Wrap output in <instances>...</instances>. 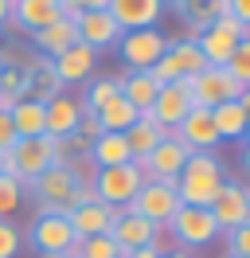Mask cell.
I'll list each match as a JSON object with an SVG mask.
<instances>
[{"label":"cell","mask_w":250,"mask_h":258,"mask_svg":"<svg viewBox=\"0 0 250 258\" xmlns=\"http://www.w3.org/2000/svg\"><path fill=\"white\" fill-rule=\"evenodd\" d=\"M113 215L117 208H109L102 200H86V204H78V208L67 211V219H71V231H75V239H94V235H109V227H113Z\"/></svg>","instance_id":"cell-19"},{"label":"cell","mask_w":250,"mask_h":258,"mask_svg":"<svg viewBox=\"0 0 250 258\" xmlns=\"http://www.w3.org/2000/svg\"><path fill=\"white\" fill-rule=\"evenodd\" d=\"M20 254V231L12 219H0V258H16Z\"/></svg>","instance_id":"cell-37"},{"label":"cell","mask_w":250,"mask_h":258,"mask_svg":"<svg viewBox=\"0 0 250 258\" xmlns=\"http://www.w3.org/2000/svg\"><path fill=\"white\" fill-rule=\"evenodd\" d=\"M227 12H231L238 24H246V28H250V0H227Z\"/></svg>","instance_id":"cell-42"},{"label":"cell","mask_w":250,"mask_h":258,"mask_svg":"<svg viewBox=\"0 0 250 258\" xmlns=\"http://www.w3.org/2000/svg\"><path fill=\"white\" fill-rule=\"evenodd\" d=\"M180 208H184V204H180V196H176V184H168V180H145L141 192L133 196V204H129V211L153 219L156 227H168V219Z\"/></svg>","instance_id":"cell-9"},{"label":"cell","mask_w":250,"mask_h":258,"mask_svg":"<svg viewBox=\"0 0 250 258\" xmlns=\"http://www.w3.org/2000/svg\"><path fill=\"white\" fill-rule=\"evenodd\" d=\"M94 117H98L102 133H125V129H129V125H133V121L141 117V110H137V106H129V102L117 94L113 102H106L102 110L94 113Z\"/></svg>","instance_id":"cell-31"},{"label":"cell","mask_w":250,"mask_h":258,"mask_svg":"<svg viewBox=\"0 0 250 258\" xmlns=\"http://www.w3.org/2000/svg\"><path fill=\"white\" fill-rule=\"evenodd\" d=\"M106 12L113 16V24L121 32H133V28H156L164 4L160 0H109Z\"/></svg>","instance_id":"cell-20"},{"label":"cell","mask_w":250,"mask_h":258,"mask_svg":"<svg viewBox=\"0 0 250 258\" xmlns=\"http://www.w3.org/2000/svg\"><path fill=\"white\" fill-rule=\"evenodd\" d=\"M227 71L234 75V82L246 90L250 86V32L234 43V51H231V59H227Z\"/></svg>","instance_id":"cell-34"},{"label":"cell","mask_w":250,"mask_h":258,"mask_svg":"<svg viewBox=\"0 0 250 258\" xmlns=\"http://www.w3.org/2000/svg\"><path fill=\"white\" fill-rule=\"evenodd\" d=\"M16 141H20V137H16L12 117H8V113H0V153H8V149H12Z\"/></svg>","instance_id":"cell-41"},{"label":"cell","mask_w":250,"mask_h":258,"mask_svg":"<svg viewBox=\"0 0 250 258\" xmlns=\"http://www.w3.org/2000/svg\"><path fill=\"white\" fill-rule=\"evenodd\" d=\"M238 106H242V110H246V117H250V86L242 90V94H238Z\"/></svg>","instance_id":"cell-47"},{"label":"cell","mask_w":250,"mask_h":258,"mask_svg":"<svg viewBox=\"0 0 250 258\" xmlns=\"http://www.w3.org/2000/svg\"><path fill=\"white\" fill-rule=\"evenodd\" d=\"M238 161H242V172L250 176V145H242V157H238Z\"/></svg>","instance_id":"cell-46"},{"label":"cell","mask_w":250,"mask_h":258,"mask_svg":"<svg viewBox=\"0 0 250 258\" xmlns=\"http://www.w3.org/2000/svg\"><path fill=\"white\" fill-rule=\"evenodd\" d=\"M12 20V0H0V28Z\"/></svg>","instance_id":"cell-45"},{"label":"cell","mask_w":250,"mask_h":258,"mask_svg":"<svg viewBox=\"0 0 250 258\" xmlns=\"http://www.w3.org/2000/svg\"><path fill=\"white\" fill-rule=\"evenodd\" d=\"M160 258H188L184 250H168V254H160Z\"/></svg>","instance_id":"cell-48"},{"label":"cell","mask_w":250,"mask_h":258,"mask_svg":"<svg viewBox=\"0 0 250 258\" xmlns=\"http://www.w3.org/2000/svg\"><path fill=\"white\" fill-rule=\"evenodd\" d=\"M203 67H207V63H203V55H200L196 35H180V39H168L164 55H160L156 67H153V79L164 86V82H180V79L200 75Z\"/></svg>","instance_id":"cell-5"},{"label":"cell","mask_w":250,"mask_h":258,"mask_svg":"<svg viewBox=\"0 0 250 258\" xmlns=\"http://www.w3.org/2000/svg\"><path fill=\"white\" fill-rule=\"evenodd\" d=\"M141 184H145V176H141V168L133 161L129 164H117V168H98L90 180L94 196L102 200V204H109V208H129L133 204V196L141 192Z\"/></svg>","instance_id":"cell-4"},{"label":"cell","mask_w":250,"mask_h":258,"mask_svg":"<svg viewBox=\"0 0 250 258\" xmlns=\"http://www.w3.org/2000/svg\"><path fill=\"white\" fill-rule=\"evenodd\" d=\"M31 43H35V51H39L43 59H59V55H62L67 47H71V43H78L75 20H71V16H59V20H51L47 28L31 32Z\"/></svg>","instance_id":"cell-21"},{"label":"cell","mask_w":250,"mask_h":258,"mask_svg":"<svg viewBox=\"0 0 250 258\" xmlns=\"http://www.w3.org/2000/svg\"><path fill=\"white\" fill-rule=\"evenodd\" d=\"M24 196H28V188L20 180L0 172V219H12V211H20V204H24Z\"/></svg>","instance_id":"cell-33"},{"label":"cell","mask_w":250,"mask_h":258,"mask_svg":"<svg viewBox=\"0 0 250 258\" xmlns=\"http://www.w3.org/2000/svg\"><path fill=\"white\" fill-rule=\"evenodd\" d=\"M211 117H215V133L219 141H242V133H246V110L238 106V98L234 102H223V106H215L211 110Z\"/></svg>","instance_id":"cell-29"},{"label":"cell","mask_w":250,"mask_h":258,"mask_svg":"<svg viewBox=\"0 0 250 258\" xmlns=\"http://www.w3.org/2000/svg\"><path fill=\"white\" fill-rule=\"evenodd\" d=\"M242 141H246V145H250V121H246V133H242Z\"/></svg>","instance_id":"cell-49"},{"label":"cell","mask_w":250,"mask_h":258,"mask_svg":"<svg viewBox=\"0 0 250 258\" xmlns=\"http://www.w3.org/2000/svg\"><path fill=\"white\" fill-rule=\"evenodd\" d=\"M223 184H227V168L219 161V153H192L176 176V196L184 208H211Z\"/></svg>","instance_id":"cell-2"},{"label":"cell","mask_w":250,"mask_h":258,"mask_svg":"<svg viewBox=\"0 0 250 258\" xmlns=\"http://www.w3.org/2000/svg\"><path fill=\"white\" fill-rule=\"evenodd\" d=\"M109 239L117 242V246H125V250H137V246H153V242H160V227H156L153 219L137 215V211L121 208L117 215H113Z\"/></svg>","instance_id":"cell-14"},{"label":"cell","mask_w":250,"mask_h":258,"mask_svg":"<svg viewBox=\"0 0 250 258\" xmlns=\"http://www.w3.org/2000/svg\"><path fill=\"white\" fill-rule=\"evenodd\" d=\"M211 28H219V32H227V35H234V39H242V35L250 32L246 24H238V20H234L231 12H223V16H219L215 24H211Z\"/></svg>","instance_id":"cell-40"},{"label":"cell","mask_w":250,"mask_h":258,"mask_svg":"<svg viewBox=\"0 0 250 258\" xmlns=\"http://www.w3.org/2000/svg\"><path fill=\"white\" fill-rule=\"evenodd\" d=\"M121 94V82L117 79H109V75H102V79H90V86L82 90V110H90V113H98L106 102H113V98Z\"/></svg>","instance_id":"cell-32"},{"label":"cell","mask_w":250,"mask_h":258,"mask_svg":"<svg viewBox=\"0 0 250 258\" xmlns=\"http://www.w3.org/2000/svg\"><path fill=\"white\" fill-rule=\"evenodd\" d=\"M211 215H215L219 231H231V227L246 223L250 219V200H246V184H238V180H227L223 188H219V196L211 200Z\"/></svg>","instance_id":"cell-15"},{"label":"cell","mask_w":250,"mask_h":258,"mask_svg":"<svg viewBox=\"0 0 250 258\" xmlns=\"http://www.w3.org/2000/svg\"><path fill=\"white\" fill-rule=\"evenodd\" d=\"M188 110H192V90H188V79H180V82H164V86L156 90L153 106H149V110H141V113H145V117H153L160 129L176 133V125L188 117Z\"/></svg>","instance_id":"cell-11"},{"label":"cell","mask_w":250,"mask_h":258,"mask_svg":"<svg viewBox=\"0 0 250 258\" xmlns=\"http://www.w3.org/2000/svg\"><path fill=\"white\" fill-rule=\"evenodd\" d=\"M8 117L16 125V137H43L47 133V110H43V102H35V98H20Z\"/></svg>","instance_id":"cell-27"},{"label":"cell","mask_w":250,"mask_h":258,"mask_svg":"<svg viewBox=\"0 0 250 258\" xmlns=\"http://www.w3.org/2000/svg\"><path fill=\"white\" fill-rule=\"evenodd\" d=\"M16 102H20V94H12V90H4V86H0V113H12Z\"/></svg>","instance_id":"cell-44"},{"label":"cell","mask_w":250,"mask_h":258,"mask_svg":"<svg viewBox=\"0 0 250 258\" xmlns=\"http://www.w3.org/2000/svg\"><path fill=\"white\" fill-rule=\"evenodd\" d=\"M129 161H133V153H129L125 133H102V137L90 145L94 172H98V168H117V164H129Z\"/></svg>","instance_id":"cell-23"},{"label":"cell","mask_w":250,"mask_h":258,"mask_svg":"<svg viewBox=\"0 0 250 258\" xmlns=\"http://www.w3.org/2000/svg\"><path fill=\"white\" fill-rule=\"evenodd\" d=\"M168 231H172V239L180 242V246H192V250H203V246H211V242L223 235L215 223V215L207 208H180L176 215L168 219Z\"/></svg>","instance_id":"cell-8"},{"label":"cell","mask_w":250,"mask_h":258,"mask_svg":"<svg viewBox=\"0 0 250 258\" xmlns=\"http://www.w3.org/2000/svg\"><path fill=\"white\" fill-rule=\"evenodd\" d=\"M59 16H62L59 0H12V20L4 24V32L8 35H31Z\"/></svg>","instance_id":"cell-13"},{"label":"cell","mask_w":250,"mask_h":258,"mask_svg":"<svg viewBox=\"0 0 250 258\" xmlns=\"http://www.w3.org/2000/svg\"><path fill=\"white\" fill-rule=\"evenodd\" d=\"M117 82H121V98L129 106H137V110H149L156 90H160V82L153 79V71H125Z\"/></svg>","instance_id":"cell-28"},{"label":"cell","mask_w":250,"mask_h":258,"mask_svg":"<svg viewBox=\"0 0 250 258\" xmlns=\"http://www.w3.org/2000/svg\"><path fill=\"white\" fill-rule=\"evenodd\" d=\"M188 90H192V106H203V110H215V106L234 102L242 94V86L234 82V75L227 67H203L200 75L188 79Z\"/></svg>","instance_id":"cell-7"},{"label":"cell","mask_w":250,"mask_h":258,"mask_svg":"<svg viewBox=\"0 0 250 258\" xmlns=\"http://www.w3.org/2000/svg\"><path fill=\"white\" fill-rule=\"evenodd\" d=\"M62 4V16H82V12H98V8H106L109 0H59Z\"/></svg>","instance_id":"cell-38"},{"label":"cell","mask_w":250,"mask_h":258,"mask_svg":"<svg viewBox=\"0 0 250 258\" xmlns=\"http://www.w3.org/2000/svg\"><path fill=\"white\" fill-rule=\"evenodd\" d=\"M164 137H168V129H160L153 117H145V113H141V117H137L129 129H125V141H129L133 161H145V157H149V153H153V149L160 145Z\"/></svg>","instance_id":"cell-25"},{"label":"cell","mask_w":250,"mask_h":258,"mask_svg":"<svg viewBox=\"0 0 250 258\" xmlns=\"http://www.w3.org/2000/svg\"><path fill=\"white\" fill-rule=\"evenodd\" d=\"M28 235H31V246L43 258H59V254H67V250H75V242H78L67 215H35V223H31Z\"/></svg>","instance_id":"cell-12"},{"label":"cell","mask_w":250,"mask_h":258,"mask_svg":"<svg viewBox=\"0 0 250 258\" xmlns=\"http://www.w3.org/2000/svg\"><path fill=\"white\" fill-rule=\"evenodd\" d=\"M176 12H180V20L188 24V32L200 35V32H207V28L227 12V0H180Z\"/></svg>","instance_id":"cell-24"},{"label":"cell","mask_w":250,"mask_h":258,"mask_svg":"<svg viewBox=\"0 0 250 258\" xmlns=\"http://www.w3.org/2000/svg\"><path fill=\"white\" fill-rule=\"evenodd\" d=\"M0 172H4V153H0Z\"/></svg>","instance_id":"cell-51"},{"label":"cell","mask_w":250,"mask_h":258,"mask_svg":"<svg viewBox=\"0 0 250 258\" xmlns=\"http://www.w3.org/2000/svg\"><path fill=\"white\" fill-rule=\"evenodd\" d=\"M196 43H200V55H203V63L207 67H227V59H231V51H234V35L227 32H219V28H207V32L196 35Z\"/></svg>","instance_id":"cell-30"},{"label":"cell","mask_w":250,"mask_h":258,"mask_svg":"<svg viewBox=\"0 0 250 258\" xmlns=\"http://www.w3.org/2000/svg\"><path fill=\"white\" fill-rule=\"evenodd\" d=\"M75 32H78V43H86V47H94V51L117 47V39H121V28L113 24V16H109L106 8L75 16Z\"/></svg>","instance_id":"cell-18"},{"label":"cell","mask_w":250,"mask_h":258,"mask_svg":"<svg viewBox=\"0 0 250 258\" xmlns=\"http://www.w3.org/2000/svg\"><path fill=\"white\" fill-rule=\"evenodd\" d=\"M55 67V79L62 86H82V82L94 79V67H98V51L86 47V43H71L59 59H51Z\"/></svg>","instance_id":"cell-16"},{"label":"cell","mask_w":250,"mask_h":258,"mask_svg":"<svg viewBox=\"0 0 250 258\" xmlns=\"http://www.w3.org/2000/svg\"><path fill=\"white\" fill-rule=\"evenodd\" d=\"M188 157H192V149H188L176 133H168L145 161H133V164L141 168L145 180H168V184H176V176H180V168L188 164Z\"/></svg>","instance_id":"cell-10"},{"label":"cell","mask_w":250,"mask_h":258,"mask_svg":"<svg viewBox=\"0 0 250 258\" xmlns=\"http://www.w3.org/2000/svg\"><path fill=\"white\" fill-rule=\"evenodd\" d=\"M43 110H47V137L62 141V137H71V133L78 129V117H82L78 98H71V94H55L51 102H43Z\"/></svg>","instance_id":"cell-22"},{"label":"cell","mask_w":250,"mask_h":258,"mask_svg":"<svg viewBox=\"0 0 250 258\" xmlns=\"http://www.w3.org/2000/svg\"><path fill=\"white\" fill-rule=\"evenodd\" d=\"M164 47H168V35L160 28H133V32H121L117 39V55L125 71H153Z\"/></svg>","instance_id":"cell-6"},{"label":"cell","mask_w":250,"mask_h":258,"mask_svg":"<svg viewBox=\"0 0 250 258\" xmlns=\"http://www.w3.org/2000/svg\"><path fill=\"white\" fill-rule=\"evenodd\" d=\"M78 137H86V141H98V137H102V125H98V117H94L90 110H82V117H78V129H75Z\"/></svg>","instance_id":"cell-39"},{"label":"cell","mask_w":250,"mask_h":258,"mask_svg":"<svg viewBox=\"0 0 250 258\" xmlns=\"http://www.w3.org/2000/svg\"><path fill=\"white\" fill-rule=\"evenodd\" d=\"M0 71H4V67H0Z\"/></svg>","instance_id":"cell-54"},{"label":"cell","mask_w":250,"mask_h":258,"mask_svg":"<svg viewBox=\"0 0 250 258\" xmlns=\"http://www.w3.org/2000/svg\"><path fill=\"white\" fill-rule=\"evenodd\" d=\"M223 239H227V254L250 258V219L238 223V227H231V231H223Z\"/></svg>","instance_id":"cell-36"},{"label":"cell","mask_w":250,"mask_h":258,"mask_svg":"<svg viewBox=\"0 0 250 258\" xmlns=\"http://www.w3.org/2000/svg\"><path fill=\"white\" fill-rule=\"evenodd\" d=\"M160 254H168V250H164L160 242H153V246H137V250H133L129 258H160Z\"/></svg>","instance_id":"cell-43"},{"label":"cell","mask_w":250,"mask_h":258,"mask_svg":"<svg viewBox=\"0 0 250 258\" xmlns=\"http://www.w3.org/2000/svg\"><path fill=\"white\" fill-rule=\"evenodd\" d=\"M59 258H78V254H75V250H67V254H59Z\"/></svg>","instance_id":"cell-50"},{"label":"cell","mask_w":250,"mask_h":258,"mask_svg":"<svg viewBox=\"0 0 250 258\" xmlns=\"http://www.w3.org/2000/svg\"><path fill=\"white\" fill-rule=\"evenodd\" d=\"M31 192H35L39 215H67V211L78 208V204L98 200L90 184H82V180L71 172V164H62V161H55L47 172H39V176L31 180Z\"/></svg>","instance_id":"cell-1"},{"label":"cell","mask_w":250,"mask_h":258,"mask_svg":"<svg viewBox=\"0 0 250 258\" xmlns=\"http://www.w3.org/2000/svg\"><path fill=\"white\" fill-rule=\"evenodd\" d=\"M78 258H117V242L109 235H94V239H78L75 242Z\"/></svg>","instance_id":"cell-35"},{"label":"cell","mask_w":250,"mask_h":258,"mask_svg":"<svg viewBox=\"0 0 250 258\" xmlns=\"http://www.w3.org/2000/svg\"><path fill=\"white\" fill-rule=\"evenodd\" d=\"M55 161H59V141H55V137H47V133L43 137H20V141L4 153V172L16 176L31 192V180L39 176V172H47Z\"/></svg>","instance_id":"cell-3"},{"label":"cell","mask_w":250,"mask_h":258,"mask_svg":"<svg viewBox=\"0 0 250 258\" xmlns=\"http://www.w3.org/2000/svg\"><path fill=\"white\" fill-rule=\"evenodd\" d=\"M176 137H180L192 153H215L219 133H215V117H211V110L192 106V110H188V117L176 125Z\"/></svg>","instance_id":"cell-17"},{"label":"cell","mask_w":250,"mask_h":258,"mask_svg":"<svg viewBox=\"0 0 250 258\" xmlns=\"http://www.w3.org/2000/svg\"><path fill=\"white\" fill-rule=\"evenodd\" d=\"M246 200H250V184H246Z\"/></svg>","instance_id":"cell-52"},{"label":"cell","mask_w":250,"mask_h":258,"mask_svg":"<svg viewBox=\"0 0 250 258\" xmlns=\"http://www.w3.org/2000/svg\"><path fill=\"white\" fill-rule=\"evenodd\" d=\"M227 258H238V254H227Z\"/></svg>","instance_id":"cell-53"},{"label":"cell","mask_w":250,"mask_h":258,"mask_svg":"<svg viewBox=\"0 0 250 258\" xmlns=\"http://www.w3.org/2000/svg\"><path fill=\"white\" fill-rule=\"evenodd\" d=\"M24 75H28V94L24 98L51 102L55 94H62V82L55 79V67H51V59H43V55H35V63H31Z\"/></svg>","instance_id":"cell-26"}]
</instances>
